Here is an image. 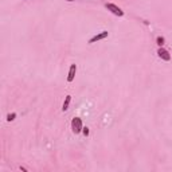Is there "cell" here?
Instances as JSON below:
<instances>
[{
	"label": "cell",
	"mask_w": 172,
	"mask_h": 172,
	"mask_svg": "<svg viewBox=\"0 0 172 172\" xmlns=\"http://www.w3.org/2000/svg\"><path fill=\"white\" fill-rule=\"evenodd\" d=\"M75 73H77V65H71L69 70V75H67V82H73Z\"/></svg>",
	"instance_id": "obj_5"
},
{
	"label": "cell",
	"mask_w": 172,
	"mask_h": 172,
	"mask_svg": "<svg viewBox=\"0 0 172 172\" xmlns=\"http://www.w3.org/2000/svg\"><path fill=\"white\" fill-rule=\"evenodd\" d=\"M15 117H16V113H11V114H8L7 116V120L8 121H14Z\"/></svg>",
	"instance_id": "obj_7"
},
{
	"label": "cell",
	"mask_w": 172,
	"mask_h": 172,
	"mask_svg": "<svg viewBox=\"0 0 172 172\" xmlns=\"http://www.w3.org/2000/svg\"><path fill=\"white\" fill-rule=\"evenodd\" d=\"M108 35H109V32H108V31H101L99 34L94 35L92 39L89 40V43H94V42H97V40H102V39H105V38H108Z\"/></svg>",
	"instance_id": "obj_3"
},
{
	"label": "cell",
	"mask_w": 172,
	"mask_h": 172,
	"mask_svg": "<svg viewBox=\"0 0 172 172\" xmlns=\"http://www.w3.org/2000/svg\"><path fill=\"white\" fill-rule=\"evenodd\" d=\"M67 1H75V0H67Z\"/></svg>",
	"instance_id": "obj_10"
},
{
	"label": "cell",
	"mask_w": 172,
	"mask_h": 172,
	"mask_svg": "<svg viewBox=\"0 0 172 172\" xmlns=\"http://www.w3.org/2000/svg\"><path fill=\"white\" fill-rule=\"evenodd\" d=\"M105 7L109 10L112 14H114V15H117V16H124V11L121 10L120 7H117L116 4H113V3H106L105 4Z\"/></svg>",
	"instance_id": "obj_2"
},
{
	"label": "cell",
	"mask_w": 172,
	"mask_h": 172,
	"mask_svg": "<svg viewBox=\"0 0 172 172\" xmlns=\"http://www.w3.org/2000/svg\"><path fill=\"white\" fill-rule=\"evenodd\" d=\"M82 129H84V126H82V120H81L79 117H74L73 120H71V131H73V133L78 135V133L82 132Z\"/></svg>",
	"instance_id": "obj_1"
},
{
	"label": "cell",
	"mask_w": 172,
	"mask_h": 172,
	"mask_svg": "<svg viewBox=\"0 0 172 172\" xmlns=\"http://www.w3.org/2000/svg\"><path fill=\"white\" fill-rule=\"evenodd\" d=\"M157 55L160 57L161 59H164V61H171V55H169V52L163 47H160L157 50Z\"/></svg>",
	"instance_id": "obj_4"
},
{
	"label": "cell",
	"mask_w": 172,
	"mask_h": 172,
	"mask_svg": "<svg viewBox=\"0 0 172 172\" xmlns=\"http://www.w3.org/2000/svg\"><path fill=\"white\" fill-rule=\"evenodd\" d=\"M70 101H71V95H66V98H65V102H63V105H62V110H63V112H66V110L69 109Z\"/></svg>",
	"instance_id": "obj_6"
},
{
	"label": "cell",
	"mask_w": 172,
	"mask_h": 172,
	"mask_svg": "<svg viewBox=\"0 0 172 172\" xmlns=\"http://www.w3.org/2000/svg\"><path fill=\"white\" fill-rule=\"evenodd\" d=\"M82 132H84L85 136H88L89 135V128H84V129H82Z\"/></svg>",
	"instance_id": "obj_9"
},
{
	"label": "cell",
	"mask_w": 172,
	"mask_h": 172,
	"mask_svg": "<svg viewBox=\"0 0 172 172\" xmlns=\"http://www.w3.org/2000/svg\"><path fill=\"white\" fill-rule=\"evenodd\" d=\"M157 44L159 46H163V44H164V38H161V37H157Z\"/></svg>",
	"instance_id": "obj_8"
}]
</instances>
